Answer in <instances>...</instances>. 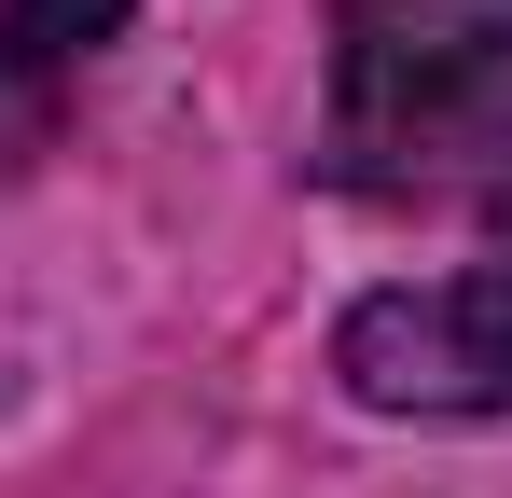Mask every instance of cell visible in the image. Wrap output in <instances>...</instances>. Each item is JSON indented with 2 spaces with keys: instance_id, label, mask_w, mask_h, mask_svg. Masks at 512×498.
Wrapping results in <instances>:
<instances>
[{
  "instance_id": "cell-1",
  "label": "cell",
  "mask_w": 512,
  "mask_h": 498,
  "mask_svg": "<svg viewBox=\"0 0 512 498\" xmlns=\"http://www.w3.org/2000/svg\"><path fill=\"white\" fill-rule=\"evenodd\" d=\"M512 153V0H333L319 180L457 194Z\"/></svg>"
},
{
  "instance_id": "cell-2",
  "label": "cell",
  "mask_w": 512,
  "mask_h": 498,
  "mask_svg": "<svg viewBox=\"0 0 512 498\" xmlns=\"http://www.w3.org/2000/svg\"><path fill=\"white\" fill-rule=\"evenodd\" d=\"M333 374L374 415H512V153L485 166V222L443 277L346 305Z\"/></svg>"
},
{
  "instance_id": "cell-3",
  "label": "cell",
  "mask_w": 512,
  "mask_h": 498,
  "mask_svg": "<svg viewBox=\"0 0 512 498\" xmlns=\"http://www.w3.org/2000/svg\"><path fill=\"white\" fill-rule=\"evenodd\" d=\"M125 14H139V0H0V70H70Z\"/></svg>"
}]
</instances>
